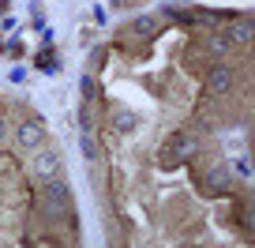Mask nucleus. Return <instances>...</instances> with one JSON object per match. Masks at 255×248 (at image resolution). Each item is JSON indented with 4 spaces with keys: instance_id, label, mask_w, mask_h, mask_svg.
<instances>
[{
    "instance_id": "f257e3e1",
    "label": "nucleus",
    "mask_w": 255,
    "mask_h": 248,
    "mask_svg": "<svg viewBox=\"0 0 255 248\" xmlns=\"http://www.w3.org/2000/svg\"><path fill=\"white\" fill-rule=\"evenodd\" d=\"M191 154H195V139L184 136V132H173V136L161 143V151H158V166L173 169V166H180V162H188Z\"/></svg>"
},
{
    "instance_id": "f03ea898",
    "label": "nucleus",
    "mask_w": 255,
    "mask_h": 248,
    "mask_svg": "<svg viewBox=\"0 0 255 248\" xmlns=\"http://www.w3.org/2000/svg\"><path fill=\"white\" fill-rule=\"evenodd\" d=\"M207 87H210V94H225V90L233 87V68L225 64V60L207 72Z\"/></svg>"
},
{
    "instance_id": "7ed1b4c3",
    "label": "nucleus",
    "mask_w": 255,
    "mask_h": 248,
    "mask_svg": "<svg viewBox=\"0 0 255 248\" xmlns=\"http://www.w3.org/2000/svg\"><path fill=\"white\" fill-rule=\"evenodd\" d=\"M41 139H45V128H41V120H26V124H19V147L34 151V147H41Z\"/></svg>"
},
{
    "instance_id": "20e7f679",
    "label": "nucleus",
    "mask_w": 255,
    "mask_h": 248,
    "mask_svg": "<svg viewBox=\"0 0 255 248\" xmlns=\"http://www.w3.org/2000/svg\"><path fill=\"white\" fill-rule=\"evenodd\" d=\"M207 45L214 49L218 56H222V53H229V49H233V38H229V34H210V38H207Z\"/></svg>"
},
{
    "instance_id": "39448f33",
    "label": "nucleus",
    "mask_w": 255,
    "mask_h": 248,
    "mask_svg": "<svg viewBox=\"0 0 255 248\" xmlns=\"http://www.w3.org/2000/svg\"><path fill=\"white\" fill-rule=\"evenodd\" d=\"M113 117H117V128H120V132H128L131 124H135V117H131L128 109H113Z\"/></svg>"
},
{
    "instance_id": "423d86ee",
    "label": "nucleus",
    "mask_w": 255,
    "mask_h": 248,
    "mask_svg": "<svg viewBox=\"0 0 255 248\" xmlns=\"http://www.w3.org/2000/svg\"><path fill=\"white\" fill-rule=\"evenodd\" d=\"M237 222L244 226L248 233H252V211H248V203H240V211H237Z\"/></svg>"
},
{
    "instance_id": "0eeeda50",
    "label": "nucleus",
    "mask_w": 255,
    "mask_h": 248,
    "mask_svg": "<svg viewBox=\"0 0 255 248\" xmlns=\"http://www.w3.org/2000/svg\"><path fill=\"white\" fill-rule=\"evenodd\" d=\"M38 169H41V173H53V169H56V158H53V154H41V158H38Z\"/></svg>"
},
{
    "instance_id": "6e6552de",
    "label": "nucleus",
    "mask_w": 255,
    "mask_h": 248,
    "mask_svg": "<svg viewBox=\"0 0 255 248\" xmlns=\"http://www.w3.org/2000/svg\"><path fill=\"white\" fill-rule=\"evenodd\" d=\"M83 98H87V102H94V98H98V83L94 79H83Z\"/></svg>"
},
{
    "instance_id": "1a4fd4ad",
    "label": "nucleus",
    "mask_w": 255,
    "mask_h": 248,
    "mask_svg": "<svg viewBox=\"0 0 255 248\" xmlns=\"http://www.w3.org/2000/svg\"><path fill=\"white\" fill-rule=\"evenodd\" d=\"M0 139H4V120H0Z\"/></svg>"
}]
</instances>
